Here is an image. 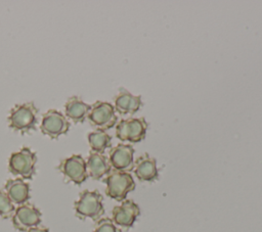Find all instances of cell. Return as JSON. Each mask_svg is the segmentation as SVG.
Wrapping results in <instances>:
<instances>
[{
	"label": "cell",
	"instance_id": "obj_1",
	"mask_svg": "<svg viewBox=\"0 0 262 232\" xmlns=\"http://www.w3.org/2000/svg\"><path fill=\"white\" fill-rule=\"evenodd\" d=\"M74 210L80 220L91 219L97 222L104 215L103 197L98 190H83L74 202Z\"/></svg>",
	"mask_w": 262,
	"mask_h": 232
},
{
	"label": "cell",
	"instance_id": "obj_2",
	"mask_svg": "<svg viewBox=\"0 0 262 232\" xmlns=\"http://www.w3.org/2000/svg\"><path fill=\"white\" fill-rule=\"evenodd\" d=\"M38 111L34 102H25L14 105L7 117L9 128L21 134L35 130L38 122Z\"/></svg>",
	"mask_w": 262,
	"mask_h": 232
},
{
	"label": "cell",
	"instance_id": "obj_3",
	"mask_svg": "<svg viewBox=\"0 0 262 232\" xmlns=\"http://www.w3.org/2000/svg\"><path fill=\"white\" fill-rule=\"evenodd\" d=\"M106 185L105 194L117 201L126 199L129 192L135 189V181L130 173L113 170L103 179Z\"/></svg>",
	"mask_w": 262,
	"mask_h": 232
},
{
	"label": "cell",
	"instance_id": "obj_4",
	"mask_svg": "<svg viewBox=\"0 0 262 232\" xmlns=\"http://www.w3.org/2000/svg\"><path fill=\"white\" fill-rule=\"evenodd\" d=\"M37 155L29 147L12 152L8 159V171L20 179L30 180L36 173Z\"/></svg>",
	"mask_w": 262,
	"mask_h": 232
},
{
	"label": "cell",
	"instance_id": "obj_5",
	"mask_svg": "<svg viewBox=\"0 0 262 232\" xmlns=\"http://www.w3.org/2000/svg\"><path fill=\"white\" fill-rule=\"evenodd\" d=\"M147 128L144 118L123 119L116 125V137L121 141L137 143L145 138Z\"/></svg>",
	"mask_w": 262,
	"mask_h": 232
},
{
	"label": "cell",
	"instance_id": "obj_6",
	"mask_svg": "<svg viewBox=\"0 0 262 232\" xmlns=\"http://www.w3.org/2000/svg\"><path fill=\"white\" fill-rule=\"evenodd\" d=\"M87 119L92 127L104 132L115 127L118 123L114 105L105 101H96L91 105Z\"/></svg>",
	"mask_w": 262,
	"mask_h": 232
},
{
	"label": "cell",
	"instance_id": "obj_7",
	"mask_svg": "<svg viewBox=\"0 0 262 232\" xmlns=\"http://www.w3.org/2000/svg\"><path fill=\"white\" fill-rule=\"evenodd\" d=\"M57 169L67 182H73L76 185H81L89 177L86 160L80 154H73L61 159Z\"/></svg>",
	"mask_w": 262,
	"mask_h": 232
},
{
	"label": "cell",
	"instance_id": "obj_8",
	"mask_svg": "<svg viewBox=\"0 0 262 232\" xmlns=\"http://www.w3.org/2000/svg\"><path fill=\"white\" fill-rule=\"evenodd\" d=\"M71 124L63 113L56 109H49L42 115L40 130L43 135L57 139L69 132Z\"/></svg>",
	"mask_w": 262,
	"mask_h": 232
},
{
	"label": "cell",
	"instance_id": "obj_9",
	"mask_svg": "<svg viewBox=\"0 0 262 232\" xmlns=\"http://www.w3.org/2000/svg\"><path fill=\"white\" fill-rule=\"evenodd\" d=\"M11 221L14 229L19 232H26L41 224L42 213L34 204L27 202L15 208Z\"/></svg>",
	"mask_w": 262,
	"mask_h": 232
},
{
	"label": "cell",
	"instance_id": "obj_10",
	"mask_svg": "<svg viewBox=\"0 0 262 232\" xmlns=\"http://www.w3.org/2000/svg\"><path fill=\"white\" fill-rule=\"evenodd\" d=\"M134 148L130 144H118L110 151L111 167L120 172H131L134 169Z\"/></svg>",
	"mask_w": 262,
	"mask_h": 232
},
{
	"label": "cell",
	"instance_id": "obj_11",
	"mask_svg": "<svg viewBox=\"0 0 262 232\" xmlns=\"http://www.w3.org/2000/svg\"><path fill=\"white\" fill-rule=\"evenodd\" d=\"M140 215V208L132 199H125L112 211V220L123 229L131 228Z\"/></svg>",
	"mask_w": 262,
	"mask_h": 232
},
{
	"label": "cell",
	"instance_id": "obj_12",
	"mask_svg": "<svg viewBox=\"0 0 262 232\" xmlns=\"http://www.w3.org/2000/svg\"><path fill=\"white\" fill-rule=\"evenodd\" d=\"M133 170L135 176L141 182H154L159 178L157 160L148 153H144L136 158Z\"/></svg>",
	"mask_w": 262,
	"mask_h": 232
},
{
	"label": "cell",
	"instance_id": "obj_13",
	"mask_svg": "<svg viewBox=\"0 0 262 232\" xmlns=\"http://www.w3.org/2000/svg\"><path fill=\"white\" fill-rule=\"evenodd\" d=\"M115 110L120 114H134L142 105L140 95H133L125 88H120L119 93L114 98Z\"/></svg>",
	"mask_w": 262,
	"mask_h": 232
},
{
	"label": "cell",
	"instance_id": "obj_14",
	"mask_svg": "<svg viewBox=\"0 0 262 232\" xmlns=\"http://www.w3.org/2000/svg\"><path fill=\"white\" fill-rule=\"evenodd\" d=\"M5 193L14 205H21L30 199V185L20 178L9 179L4 185Z\"/></svg>",
	"mask_w": 262,
	"mask_h": 232
},
{
	"label": "cell",
	"instance_id": "obj_15",
	"mask_svg": "<svg viewBox=\"0 0 262 232\" xmlns=\"http://www.w3.org/2000/svg\"><path fill=\"white\" fill-rule=\"evenodd\" d=\"M86 165L88 176L93 180H100L104 176H107L112 171L108 158L103 154L92 151L89 153Z\"/></svg>",
	"mask_w": 262,
	"mask_h": 232
},
{
	"label": "cell",
	"instance_id": "obj_16",
	"mask_svg": "<svg viewBox=\"0 0 262 232\" xmlns=\"http://www.w3.org/2000/svg\"><path fill=\"white\" fill-rule=\"evenodd\" d=\"M91 109V105L84 102L78 96L70 97L64 104L66 118L73 121L75 124L83 123Z\"/></svg>",
	"mask_w": 262,
	"mask_h": 232
},
{
	"label": "cell",
	"instance_id": "obj_17",
	"mask_svg": "<svg viewBox=\"0 0 262 232\" xmlns=\"http://www.w3.org/2000/svg\"><path fill=\"white\" fill-rule=\"evenodd\" d=\"M87 139L92 152L103 154L104 150L112 146V136L104 131L96 130L90 132Z\"/></svg>",
	"mask_w": 262,
	"mask_h": 232
},
{
	"label": "cell",
	"instance_id": "obj_18",
	"mask_svg": "<svg viewBox=\"0 0 262 232\" xmlns=\"http://www.w3.org/2000/svg\"><path fill=\"white\" fill-rule=\"evenodd\" d=\"M15 205L9 199L4 190H0V218L9 219L12 218L15 212Z\"/></svg>",
	"mask_w": 262,
	"mask_h": 232
},
{
	"label": "cell",
	"instance_id": "obj_19",
	"mask_svg": "<svg viewBox=\"0 0 262 232\" xmlns=\"http://www.w3.org/2000/svg\"><path fill=\"white\" fill-rule=\"evenodd\" d=\"M92 232H122V230L118 228L112 219L101 218L96 222Z\"/></svg>",
	"mask_w": 262,
	"mask_h": 232
},
{
	"label": "cell",
	"instance_id": "obj_20",
	"mask_svg": "<svg viewBox=\"0 0 262 232\" xmlns=\"http://www.w3.org/2000/svg\"><path fill=\"white\" fill-rule=\"evenodd\" d=\"M26 232H50V231H49L48 228L39 225V226H37V227H34V228L29 229V230L26 231Z\"/></svg>",
	"mask_w": 262,
	"mask_h": 232
}]
</instances>
